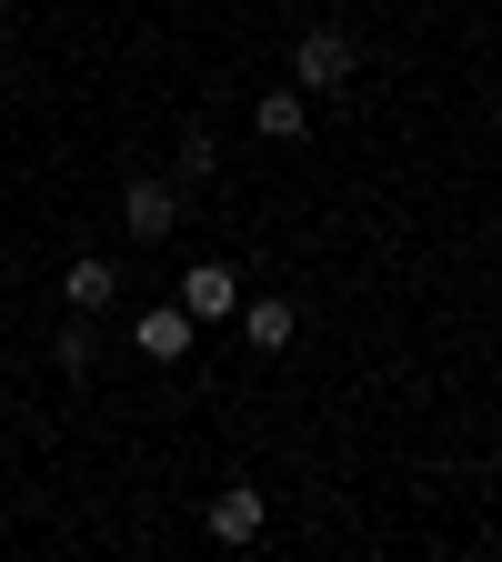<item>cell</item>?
Listing matches in <instances>:
<instances>
[{"label":"cell","instance_id":"1","mask_svg":"<svg viewBox=\"0 0 502 562\" xmlns=\"http://www.w3.org/2000/svg\"><path fill=\"white\" fill-rule=\"evenodd\" d=\"M352 70H362L352 31H332V21H322V31H302V41H292V81H302V91H342Z\"/></svg>","mask_w":502,"mask_h":562},{"label":"cell","instance_id":"2","mask_svg":"<svg viewBox=\"0 0 502 562\" xmlns=\"http://www.w3.org/2000/svg\"><path fill=\"white\" fill-rule=\"evenodd\" d=\"M121 222H131V241H161V232L181 222V181H161V171H131V191H121Z\"/></svg>","mask_w":502,"mask_h":562},{"label":"cell","instance_id":"3","mask_svg":"<svg viewBox=\"0 0 502 562\" xmlns=\"http://www.w3.org/2000/svg\"><path fill=\"white\" fill-rule=\"evenodd\" d=\"M191 331H201V322H191L181 302H152V312L131 322V351H141V362H181V351H191Z\"/></svg>","mask_w":502,"mask_h":562},{"label":"cell","instance_id":"4","mask_svg":"<svg viewBox=\"0 0 502 562\" xmlns=\"http://www.w3.org/2000/svg\"><path fill=\"white\" fill-rule=\"evenodd\" d=\"M181 312H191V322H232V312H242V281H232V261H191V281H181Z\"/></svg>","mask_w":502,"mask_h":562},{"label":"cell","instance_id":"5","mask_svg":"<svg viewBox=\"0 0 502 562\" xmlns=\"http://www.w3.org/2000/svg\"><path fill=\"white\" fill-rule=\"evenodd\" d=\"M60 302H70V312H81V322H101V312L121 302V271H111L101 251H81V261H70V271H60Z\"/></svg>","mask_w":502,"mask_h":562},{"label":"cell","instance_id":"6","mask_svg":"<svg viewBox=\"0 0 502 562\" xmlns=\"http://www.w3.org/2000/svg\"><path fill=\"white\" fill-rule=\"evenodd\" d=\"M242 341H252V351H292V341H302V312L261 292V302H242Z\"/></svg>","mask_w":502,"mask_h":562},{"label":"cell","instance_id":"7","mask_svg":"<svg viewBox=\"0 0 502 562\" xmlns=\"http://www.w3.org/2000/svg\"><path fill=\"white\" fill-rule=\"evenodd\" d=\"M261 532V492L232 482V492H211V542H252Z\"/></svg>","mask_w":502,"mask_h":562},{"label":"cell","instance_id":"8","mask_svg":"<svg viewBox=\"0 0 502 562\" xmlns=\"http://www.w3.org/2000/svg\"><path fill=\"white\" fill-rule=\"evenodd\" d=\"M302 121H312L302 81H292V91H261V111H252V131H261V140H302Z\"/></svg>","mask_w":502,"mask_h":562},{"label":"cell","instance_id":"9","mask_svg":"<svg viewBox=\"0 0 502 562\" xmlns=\"http://www.w3.org/2000/svg\"><path fill=\"white\" fill-rule=\"evenodd\" d=\"M91 351H101V341H91V322H81V312H70V331L51 341V362H60V372H91Z\"/></svg>","mask_w":502,"mask_h":562},{"label":"cell","instance_id":"10","mask_svg":"<svg viewBox=\"0 0 502 562\" xmlns=\"http://www.w3.org/2000/svg\"><path fill=\"white\" fill-rule=\"evenodd\" d=\"M211 161H222V140H211V131H181V181H201Z\"/></svg>","mask_w":502,"mask_h":562},{"label":"cell","instance_id":"11","mask_svg":"<svg viewBox=\"0 0 502 562\" xmlns=\"http://www.w3.org/2000/svg\"><path fill=\"white\" fill-rule=\"evenodd\" d=\"M0 21H11V0H0Z\"/></svg>","mask_w":502,"mask_h":562}]
</instances>
